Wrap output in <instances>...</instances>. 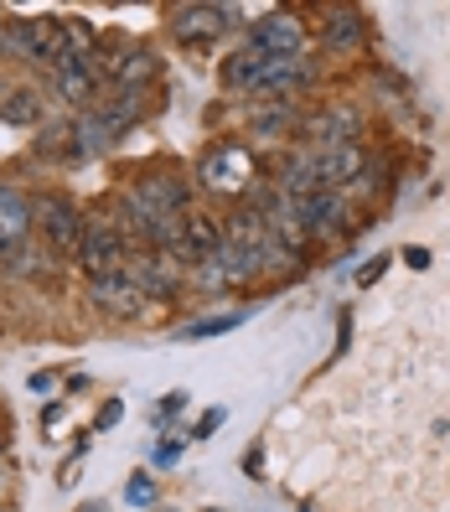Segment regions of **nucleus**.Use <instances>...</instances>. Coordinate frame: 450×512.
I'll use <instances>...</instances> for the list:
<instances>
[{
    "label": "nucleus",
    "instance_id": "obj_1",
    "mask_svg": "<svg viewBox=\"0 0 450 512\" xmlns=\"http://www.w3.org/2000/svg\"><path fill=\"white\" fill-rule=\"evenodd\" d=\"M32 213H37L42 238H47L57 254H78V244H83V218H78V207H68L63 197H42Z\"/></svg>",
    "mask_w": 450,
    "mask_h": 512
},
{
    "label": "nucleus",
    "instance_id": "obj_2",
    "mask_svg": "<svg viewBox=\"0 0 450 512\" xmlns=\"http://www.w3.org/2000/svg\"><path fill=\"white\" fill-rule=\"evenodd\" d=\"M300 42H306V26H300L290 11H275V16H264L254 26L244 47H254L259 57H300Z\"/></svg>",
    "mask_w": 450,
    "mask_h": 512
},
{
    "label": "nucleus",
    "instance_id": "obj_3",
    "mask_svg": "<svg viewBox=\"0 0 450 512\" xmlns=\"http://www.w3.org/2000/svg\"><path fill=\"white\" fill-rule=\"evenodd\" d=\"M78 264L88 269V280H99V275H114V269H125V238H119L114 228H104V223L83 228Z\"/></svg>",
    "mask_w": 450,
    "mask_h": 512
},
{
    "label": "nucleus",
    "instance_id": "obj_4",
    "mask_svg": "<svg viewBox=\"0 0 450 512\" xmlns=\"http://www.w3.org/2000/svg\"><path fill=\"white\" fill-rule=\"evenodd\" d=\"M88 295H94V306H99V311H114V316H140V306H145V290L125 275V269L88 280Z\"/></svg>",
    "mask_w": 450,
    "mask_h": 512
},
{
    "label": "nucleus",
    "instance_id": "obj_5",
    "mask_svg": "<svg viewBox=\"0 0 450 512\" xmlns=\"http://www.w3.org/2000/svg\"><path fill=\"white\" fill-rule=\"evenodd\" d=\"M166 249H171L176 259H187V264H202V259H213V254L223 249V228H218L213 218H187Z\"/></svg>",
    "mask_w": 450,
    "mask_h": 512
},
{
    "label": "nucleus",
    "instance_id": "obj_6",
    "mask_svg": "<svg viewBox=\"0 0 450 512\" xmlns=\"http://www.w3.org/2000/svg\"><path fill=\"white\" fill-rule=\"evenodd\" d=\"M32 202H26V192H16L11 182H0V254L26 244V233H32Z\"/></svg>",
    "mask_w": 450,
    "mask_h": 512
},
{
    "label": "nucleus",
    "instance_id": "obj_7",
    "mask_svg": "<svg viewBox=\"0 0 450 512\" xmlns=\"http://www.w3.org/2000/svg\"><path fill=\"white\" fill-rule=\"evenodd\" d=\"M202 182L213 187V192H238L249 182V156H244V145H223L213 150V156L202 161Z\"/></svg>",
    "mask_w": 450,
    "mask_h": 512
},
{
    "label": "nucleus",
    "instance_id": "obj_8",
    "mask_svg": "<svg viewBox=\"0 0 450 512\" xmlns=\"http://www.w3.org/2000/svg\"><path fill=\"white\" fill-rule=\"evenodd\" d=\"M228 11L223 6H187L182 16H176V42H187V47H207L218 32H223V21Z\"/></svg>",
    "mask_w": 450,
    "mask_h": 512
},
{
    "label": "nucleus",
    "instance_id": "obj_9",
    "mask_svg": "<svg viewBox=\"0 0 450 512\" xmlns=\"http://www.w3.org/2000/svg\"><path fill=\"white\" fill-rule=\"evenodd\" d=\"M337 223H342V192H311V197L295 202V228L326 233V228H337Z\"/></svg>",
    "mask_w": 450,
    "mask_h": 512
},
{
    "label": "nucleus",
    "instance_id": "obj_10",
    "mask_svg": "<svg viewBox=\"0 0 450 512\" xmlns=\"http://www.w3.org/2000/svg\"><path fill=\"white\" fill-rule=\"evenodd\" d=\"M57 94L68 104H88L99 94V73H94V57H68L63 68H57Z\"/></svg>",
    "mask_w": 450,
    "mask_h": 512
},
{
    "label": "nucleus",
    "instance_id": "obj_11",
    "mask_svg": "<svg viewBox=\"0 0 450 512\" xmlns=\"http://www.w3.org/2000/svg\"><path fill=\"white\" fill-rule=\"evenodd\" d=\"M300 78H306V63H300V57H269L259 83H254V94H290Z\"/></svg>",
    "mask_w": 450,
    "mask_h": 512
},
{
    "label": "nucleus",
    "instance_id": "obj_12",
    "mask_svg": "<svg viewBox=\"0 0 450 512\" xmlns=\"http://www.w3.org/2000/svg\"><path fill=\"white\" fill-rule=\"evenodd\" d=\"M125 275H130V280H135L145 295H171V290H176V275H171V269H166L156 254H140V259H130Z\"/></svg>",
    "mask_w": 450,
    "mask_h": 512
},
{
    "label": "nucleus",
    "instance_id": "obj_13",
    "mask_svg": "<svg viewBox=\"0 0 450 512\" xmlns=\"http://www.w3.org/2000/svg\"><path fill=\"white\" fill-rule=\"evenodd\" d=\"M37 42H42V21H6L0 52H16V57H26V63H37Z\"/></svg>",
    "mask_w": 450,
    "mask_h": 512
},
{
    "label": "nucleus",
    "instance_id": "obj_14",
    "mask_svg": "<svg viewBox=\"0 0 450 512\" xmlns=\"http://www.w3.org/2000/svg\"><path fill=\"white\" fill-rule=\"evenodd\" d=\"M357 42H363V16L357 11H337L332 21H326V47L332 52H352Z\"/></svg>",
    "mask_w": 450,
    "mask_h": 512
},
{
    "label": "nucleus",
    "instance_id": "obj_15",
    "mask_svg": "<svg viewBox=\"0 0 450 512\" xmlns=\"http://www.w3.org/2000/svg\"><path fill=\"white\" fill-rule=\"evenodd\" d=\"M114 78L125 83V88H135V83H145V78H156V57H150L145 47H140V52H130L125 63H114Z\"/></svg>",
    "mask_w": 450,
    "mask_h": 512
},
{
    "label": "nucleus",
    "instance_id": "obj_16",
    "mask_svg": "<svg viewBox=\"0 0 450 512\" xmlns=\"http://www.w3.org/2000/svg\"><path fill=\"white\" fill-rule=\"evenodd\" d=\"M0 119H6V125H37V119H42L37 94H11V104L0 109Z\"/></svg>",
    "mask_w": 450,
    "mask_h": 512
},
{
    "label": "nucleus",
    "instance_id": "obj_17",
    "mask_svg": "<svg viewBox=\"0 0 450 512\" xmlns=\"http://www.w3.org/2000/svg\"><path fill=\"white\" fill-rule=\"evenodd\" d=\"M244 316H213V321H192V326H182V337L187 342H202V337H223V331H233Z\"/></svg>",
    "mask_w": 450,
    "mask_h": 512
},
{
    "label": "nucleus",
    "instance_id": "obj_18",
    "mask_svg": "<svg viewBox=\"0 0 450 512\" xmlns=\"http://www.w3.org/2000/svg\"><path fill=\"white\" fill-rule=\"evenodd\" d=\"M119 414H125V404H119V399H109V404L99 409V419H94V430H109V425H119Z\"/></svg>",
    "mask_w": 450,
    "mask_h": 512
},
{
    "label": "nucleus",
    "instance_id": "obj_19",
    "mask_svg": "<svg viewBox=\"0 0 450 512\" xmlns=\"http://www.w3.org/2000/svg\"><path fill=\"white\" fill-rule=\"evenodd\" d=\"M383 269H388V254H378V259H368L363 269H357V280H363V285H373V280L383 275Z\"/></svg>",
    "mask_w": 450,
    "mask_h": 512
},
{
    "label": "nucleus",
    "instance_id": "obj_20",
    "mask_svg": "<svg viewBox=\"0 0 450 512\" xmlns=\"http://www.w3.org/2000/svg\"><path fill=\"white\" fill-rule=\"evenodd\" d=\"M182 404H187V394H166V399L156 404V419H171V414H182Z\"/></svg>",
    "mask_w": 450,
    "mask_h": 512
},
{
    "label": "nucleus",
    "instance_id": "obj_21",
    "mask_svg": "<svg viewBox=\"0 0 450 512\" xmlns=\"http://www.w3.org/2000/svg\"><path fill=\"white\" fill-rule=\"evenodd\" d=\"M150 492H156V487H150V476H135L125 497H130V502H150Z\"/></svg>",
    "mask_w": 450,
    "mask_h": 512
},
{
    "label": "nucleus",
    "instance_id": "obj_22",
    "mask_svg": "<svg viewBox=\"0 0 450 512\" xmlns=\"http://www.w3.org/2000/svg\"><path fill=\"white\" fill-rule=\"evenodd\" d=\"M223 419H228V414H223V409H213V414H207L202 425H197V440H207V435H213V430L223 425Z\"/></svg>",
    "mask_w": 450,
    "mask_h": 512
},
{
    "label": "nucleus",
    "instance_id": "obj_23",
    "mask_svg": "<svg viewBox=\"0 0 450 512\" xmlns=\"http://www.w3.org/2000/svg\"><path fill=\"white\" fill-rule=\"evenodd\" d=\"M404 259H409L414 269H425V264H430V249H404Z\"/></svg>",
    "mask_w": 450,
    "mask_h": 512
},
{
    "label": "nucleus",
    "instance_id": "obj_24",
    "mask_svg": "<svg viewBox=\"0 0 450 512\" xmlns=\"http://www.w3.org/2000/svg\"><path fill=\"white\" fill-rule=\"evenodd\" d=\"M0 37H6V26H0Z\"/></svg>",
    "mask_w": 450,
    "mask_h": 512
},
{
    "label": "nucleus",
    "instance_id": "obj_25",
    "mask_svg": "<svg viewBox=\"0 0 450 512\" xmlns=\"http://www.w3.org/2000/svg\"><path fill=\"white\" fill-rule=\"evenodd\" d=\"M213 512H223V507H213Z\"/></svg>",
    "mask_w": 450,
    "mask_h": 512
}]
</instances>
